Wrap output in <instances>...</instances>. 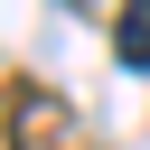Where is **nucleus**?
Wrapping results in <instances>:
<instances>
[{
	"label": "nucleus",
	"instance_id": "obj_1",
	"mask_svg": "<svg viewBox=\"0 0 150 150\" xmlns=\"http://www.w3.org/2000/svg\"><path fill=\"white\" fill-rule=\"evenodd\" d=\"M112 56L150 75V0H122V19H112Z\"/></svg>",
	"mask_w": 150,
	"mask_h": 150
},
{
	"label": "nucleus",
	"instance_id": "obj_2",
	"mask_svg": "<svg viewBox=\"0 0 150 150\" xmlns=\"http://www.w3.org/2000/svg\"><path fill=\"white\" fill-rule=\"evenodd\" d=\"M19 150H66L56 141V103H19Z\"/></svg>",
	"mask_w": 150,
	"mask_h": 150
}]
</instances>
